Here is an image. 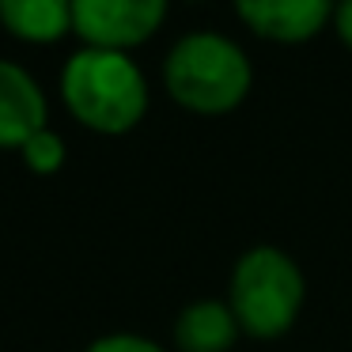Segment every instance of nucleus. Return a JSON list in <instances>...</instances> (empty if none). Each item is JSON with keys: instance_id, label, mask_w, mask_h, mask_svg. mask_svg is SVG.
<instances>
[{"instance_id": "1", "label": "nucleus", "mask_w": 352, "mask_h": 352, "mask_svg": "<svg viewBox=\"0 0 352 352\" xmlns=\"http://www.w3.org/2000/svg\"><path fill=\"white\" fill-rule=\"evenodd\" d=\"M57 91L69 114L102 137L133 133L152 102V87L137 57L99 46H76L65 57L57 72Z\"/></svg>"}, {"instance_id": "2", "label": "nucleus", "mask_w": 352, "mask_h": 352, "mask_svg": "<svg viewBox=\"0 0 352 352\" xmlns=\"http://www.w3.org/2000/svg\"><path fill=\"white\" fill-rule=\"evenodd\" d=\"M163 87L190 114L220 118L246 102L254 61L231 34L186 31L163 54Z\"/></svg>"}, {"instance_id": "3", "label": "nucleus", "mask_w": 352, "mask_h": 352, "mask_svg": "<svg viewBox=\"0 0 352 352\" xmlns=\"http://www.w3.org/2000/svg\"><path fill=\"white\" fill-rule=\"evenodd\" d=\"M228 307L243 337L276 341L299 322L307 303V276L288 250L273 243L246 246L228 276Z\"/></svg>"}, {"instance_id": "4", "label": "nucleus", "mask_w": 352, "mask_h": 352, "mask_svg": "<svg viewBox=\"0 0 352 352\" xmlns=\"http://www.w3.org/2000/svg\"><path fill=\"white\" fill-rule=\"evenodd\" d=\"M170 0H72V34L84 46L133 54L163 27Z\"/></svg>"}, {"instance_id": "5", "label": "nucleus", "mask_w": 352, "mask_h": 352, "mask_svg": "<svg viewBox=\"0 0 352 352\" xmlns=\"http://www.w3.org/2000/svg\"><path fill=\"white\" fill-rule=\"evenodd\" d=\"M239 23L276 46H303L333 27L337 0H231Z\"/></svg>"}, {"instance_id": "6", "label": "nucleus", "mask_w": 352, "mask_h": 352, "mask_svg": "<svg viewBox=\"0 0 352 352\" xmlns=\"http://www.w3.org/2000/svg\"><path fill=\"white\" fill-rule=\"evenodd\" d=\"M50 125V95L16 57H0V148H23Z\"/></svg>"}, {"instance_id": "7", "label": "nucleus", "mask_w": 352, "mask_h": 352, "mask_svg": "<svg viewBox=\"0 0 352 352\" xmlns=\"http://www.w3.org/2000/svg\"><path fill=\"white\" fill-rule=\"evenodd\" d=\"M178 352H231L243 337L235 311L228 307V299H193L175 314L170 326Z\"/></svg>"}, {"instance_id": "8", "label": "nucleus", "mask_w": 352, "mask_h": 352, "mask_svg": "<svg viewBox=\"0 0 352 352\" xmlns=\"http://www.w3.org/2000/svg\"><path fill=\"white\" fill-rule=\"evenodd\" d=\"M0 27L31 46L72 34V0H0Z\"/></svg>"}, {"instance_id": "9", "label": "nucleus", "mask_w": 352, "mask_h": 352, "mask_svg": "<svg viewBox=\"0 0 352 352\" xmlns=\"http://www.w3.org/2000/svg\"><path fill=\"white\" fill-rule=\"evenodd\" d=\"M19 160H23V167L31 170V175H57V170L65 167V160H69V144H65V137L54 125H46V129L34 133V137L19 148Z\"/></svg>"}, {"instance_id": "10", "label": "nucleus", "mask_w": 352, "mask_h": 352, "mask_svg": "<svg viewBox=\"0 0 352 352\" xmlns=\"http://www.w3.org/2000/svg\"><path fill=\"white\" fill-rule=\"evenodd\" d=\"M84 352H170L155 337L133 333V329H114V333H99L95 341L84 344Z\"/></svg>"}, {"instance_id": "11", "label": "nucleus", "mask_w": 352, "mask_h": 352, "mask_svg": "<svg viewBox=\"0 0 352 352\" xmlns=\"http://www.w3.org/2000/svg\"><path fill=\"white\" fill-rule=\"evenodd\" d=\"M333 31L341 38V46L352 54V0H337L333 8Z\"/></svg>"}]
</instances>
